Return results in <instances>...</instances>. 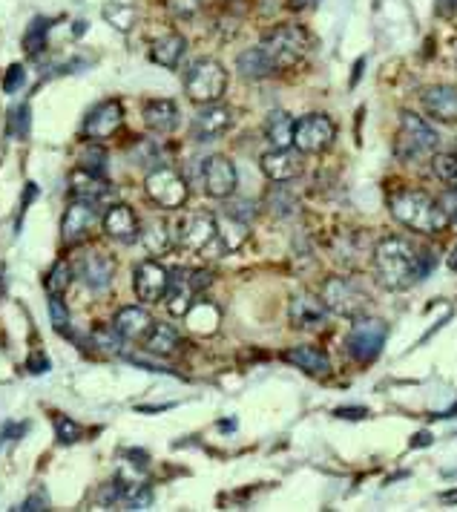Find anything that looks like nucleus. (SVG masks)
<instances>
[{"label": "nucleus", "instance_id": "f257e3e1", "mask_svg": "<svg viewBox=\"0 0 457 512\" xmlns=\"http://www.w3.org/2000/svg\"><path fill=\"white\" fill-rule=\"evenodd\" d=\"M432 256L420 254L409 239L389 236L374 248V282L386 291H406L429 274Z\"/></svg>", "mask_w": 457, "mask_h": 512}, {"label": "nucleus", "instance_id": "f03ea898", "mask_svg": "<svg viewBox=\"0 0 457 512\" xmlns=\"http://www.w3.org/2000/svg\"><path fill=\"white\" fill-rule=\"evenodd\" d=\"M389 210L397 222H403L406 228H412L417 233L435 236V233H443L449 228V219H446V213L440 208V202L432 199L429 193H423V190H400V193H394L389 199Z\"/></svg>", "mask_w": 457, "mask_h": 512}, {"label": "nucleus", "instance_id": "7ed1b4c3", "mask_svg": "<svg viewBox=\"0 0 457 512\" xmlns=\"http://www.w3.org/2000/svg\"><path fill=\"white\" fill-rule=\"evenodd\" d=\"M311 47H314L311 32L299 24L276 26V29H271L262 38V44H259V49L265 52V58L271 61L274 70H291V67H297L299 61L311 52Z\"/></svg>", "mask_w": 457, "mask_h": 512}, {"label": "nucleus", "instance_id": "20e7f679", "mask_svg": "<svg viewBox=\"0 0 457 512\" xmlns=\"http://www.w3.org/2000/svg\"><path fill=\"white\" fill-rule=\"evenodd\" d=\"M440 136L435 133V127L429 121H423L414 113H403L400 118V133L394 141V153L400 162H420L426 156H435Z\"/></svg>", "mask_w": 457, "mask_h": 512}, {"label": "nucleus", "instance_id": "39448f33", "mask_svg": "<svg viewBox=\"0 0 457 512\" xmlns=\"http://www.w3.org/2000/svg\"><path fill=\"white\" fill-rule=\"evenodd\" d=\"M225 90H228V70L213 58H202L184 72V93L196 104H216Z\"/></svg>", "mask_w": 457, "mask_h": 512}, {"label": "nucleus", "instance_id": "423d86ee", "mask_svg": "<svg viewBox=\"0 0 457 512\" xmlns=\"http://www.w3.org/2000/svg\"><path fill=\"white\" fill-rule=\"evenodd\" d=\"M322 303L345 320H357L368 311V294L351 277H331L322 285Z\"/></svg>", "mask_w": 457, "mask_h": 512}, {"label": "nucleus", "instance_id": "0eeeda50", "mask_svg": "<svg viewBox=\"0 0 457 512\" xmlns=\"http://www.w3.org/2000/svg\"><path fill=\"white\" fill-rule=\"evenodd\" d=\"M389 337V326L377 317H357V323L351 326L348 337H345V349L357 360V363H371Z\"/></svg>", "mask_w": 457, "mask_h": 512}, {"label": "nucleus", "instance_id": "6e6552de", "mask_svg": "<svg viewBox=\"0 0 457 512\" xmlns=\"http://www.w3.org/2000/svg\"><path fill=\"white\" fill-rule=\"evenodd\" d=\"M210 271H190V268H179L170 274V285L164 294V303L170 308L173 317H184L190 311V305L196 303V294L210 285Z\"/></svg>", "mask_w": 457, "mask_h": 512}, {"label": "nucleus", "instance_id": "1a4fd4ad", "mask_svg": "<svg viewBox=\"0 0 457 512\" xmlns=\"http://www.w3.org/2000/svg\"><path fill=\"white\" fill-rule=\"evenodd\" d=\"M147 196L159 205V208L176 210L187 202V182L173 170V167H156L147 179H144Z\"/></svg>", "mask_w": 457, "mask_h": 512}, {"label": "nucleus", "instance_id": "9d476101", "mask_svg": "<svg viewBox=\"0 0 457 512\" xmlns=\"http://www.w3.org/2000/svg\"><path fill=\"white\" fill-rule=\"evenodd\" d=\"M219 239V228H216V216L210 213H190L179 222L176 231V242L179 248L190 251V254H207V248H213Z\"/></svg>", "mask_w": 457, "mask_h": 512}, {"label": "nucleus", "instance_id": "9b49d317", "mask_svg": "<svg viewBox=\"0 0 457 512\" xmlns=\"http://www.w3.org/2000/svg\"><path fill=\"white\" fill-rule=\"evenodd\" d=\"M334 136H337L334 121L322 113H311L294 121V147L299 153H322L325 147H331Z\"/></svg>", "mask_w": 457, "mask_h": 512}, {"label": "nucleus", "instance_id": "f8f14e48", "mask_svg": "<svg viewBox=\"0 0 457 512\" xmlns=\"http://www.w3.org/2000/svg\"><path fill=\"white\" fill-rule=\"evenodd\" d=\"M167 285H170V274L156 259L141 262L133 274V288H136V297L141 303H161L167 294Z\"/></svg>", "mask_w": 457, "mask_h": 512}, {"label": "nucleus", "instance_id": "ddd939ff", "mask_svg": "<svg viewBox=\"0 0 457 512\" xmlns=\"http://www.w3.org/2000/svg\"><path fill=\"white\" fill-rule=\"evenodd\" d=\"M98 222H101L98 205L72 199V205H69L67 213H64V225H61V231H64V242H67V245H78V242H84V239L95 231V225H98Z\"/></svg>", "mask_w": 457, "mask_h": 512}, {"label": "nucleus", "instance_id": "4468645a", "mask_svg": "<svg viewBox=\"0 0 457 512\" xmlns=\"http://www.w3.org/2000/svg\"><path fill=\"white\" fill-rule=\"evenodd\" d=\"M288 317H291V326L299 331H320L325 328V303L322 297H314L308 291H299L291 297V308H288Z\"/></svg>", "mask_w": 457, "mask_h": 512}, {"label": "nucleus", "instance_id": "2eb2a0df", "mask_svg": "<svg viewBox=\"0 0 457 512\" xmlns=\"http://www.w3.org/2000/svg\"><path fill=\"white\" fill-rule=\"evenodd\" d=\"M230 124H233L230 107H222V104H205V110L193 118L190 133H193V139L196 141H213L219 139V136H225L230 130Z\"/></svg>", "mask_w": 457, "mask_h": 512}, {"label": "nucleus", "instance_id": "dca6fc26", "mask_svg": "<svg viewBox=\"0 0 457 512\" xmlns=\"http://www.w3.org/2000/svg\"><path fill=\"white\" fill-rule=\"evenodd\" d=\"M121 118H124V110H121L118 101H101L84 121V136L92 141L110 139L115 130L121 127Z\"/></svg>", "mask_w": 457, "mask_h": 512}, {"label": "nucleus", "instance_id": "f3484780", "mask_svg": "<svg viewBox=\"0 0 457 512\" xmlns=\"http://www.w3.org/2000/svg\"><path fill=\"white\" fill-rule=\"evenodd\" d=\"M262 173L271 179V182H291L302 173V153L291 150V147H282V150H271L262 156Z\"/></svg>", "mask_w": 457, "mask_h": 512}, {"label": "nucleus", "instance_id": "a211bd4d", "mask_svg": "<svg viewBox=\"0 0 457 512\" xmlns=\"http://www.w3.org/2000/svg\"><path fill=\"white\" fill-rule=\"evenodd\" d=\"M205 190L213 199H228L236 190V167L225 156H213L205 162Z\"/></svg>", "mask_w": 457, "mask_h": 512}, {"label": "nucleus", "instance_id": "6ab92c4d", "mask_svg": "<svg viewBox=\"0 0 457 512\" xmlns=\"http://www.w3.org/2000/svg\"><path fill=\"white\" fill-rule=\"evenodd\" d=\"M153 317H150V311L147 308H138V305H127V308H121L118 314H115L113 328L121 334V340H130V343H136V340H147V334L153 331Z\"/></svg>", "mask_w": 457, "mask_h": 512}, {"label": "nucleus", "instance_id": "aec40b11", "mask_svg": "<svg viewBox=\"0 0 457 512\" xmlns=\"http://www.w3.org/2000/svg\"><path fill=\"white\" fill-rule=\"evenodd\" d=\"M420 98H423V107H426V113L435 118V121H443V124H455L457 121V87H449V84H435V87H426Z\"/></svg>", "mask_w": 457, "mask_h": 512}, {"label": "nucleus", "instance_id": "412c9836", "mask_svg": "<svg viewBox=\"0 0 457 512\" xmlns=\"http://www.w3.org/2000/svg\"><path fill=\"white\" fill-rule=\"evenodd\" d=\"M75 271H78V277L84 280L87 288L104 291V288H110V282L115 277V262L107 254H87L78 262Z\"/></svg>", "mask_w": 457, "mask_h": 512}, {"label": "nucleus", "instance_id": "4be33fe9", "mask_svg": "<svg viewBox=\"0 0 457 512\" xmlns=\"http://www.w3.org/2000/svg\"><path fill=\"white\" fill-rule=\"evenodd\" d=\"M144 124L159 133V136H167L179 127V107L170 101V98H156V101H147L144 107Z\"/></svg>", "mask_w": 457, "mask_h": 512}, {"label": "nucleus", "instance_id": "5701e85b", "mask_svg": "<svg viewBox=\"0 0 457 512\" xmlns=\"http://www.w3.org/2000/svg\"><path fill=\"white\" fill-rule=\"evenodd\" d=\"M104 231L110 233L113 239H118V242H130L141 231L138 228V216L127 205H113L104 213Z\"/></svg>", "mask_w": 457, "mask_h": 512}, {"label": "nucleus", "instance_id": "b1692460", "mask_svg": "<svg viewBox=\"0 0 457 512\" xmlns=\"http://www.w3.org/2000/svg\"><path fill=\"white\" fill-rule=\"evenodd\" d=\"M69 190H72V199H78V202H90V205H98L101 208V202L110 196V185L101 179V176H90V173H84V170H78L75 176H72V182H69Z\"/></svg>", "mask_w": 457, "mask_h": 512}, {"label": "nucleus", "instance_id": "393cba45", "mask_svg": "<svg viewBox=\"0 0 457 512\" xmlns=\"http://www.w3.org/2000/svg\"><path fill=\"white\" fill-rule=\"evenodd\" d=\"M285 363H291L294 369H302L308 374H328L331 372V360L328 354L314 346H297V349H288L285 354Z\"/></svg>", "mask_w": 457, "mask_h": 512}, {"label": "nucleus", "instance_id": "a878e982", "mask_svg": "<svg viewBox=\"0 0 457 512\" xmlns=\"http://www.w3.org/2000/svg\"><path fill=\"white\" fill-rule=\"evenodd\" d=\"M216 228H219V239L228 251H236L248 239V219L239 216L233 208L225 210L222 216H216Z\"/></svg>", "mask_w": 457, "mask_h": 512}, {"label": "nucleus", "instance_id": "bb28decb", "mask_svg": "<svg viewBox=\"0 0 457 512\" xmlns=\"http://www.w3.org/2000/svg\"><path fill=\"white\" fill-rule=\"evenodd\" d=\"M184 49H187V41H184L182 35H164L159 38L153 49H150V55H153V61L161 64V67H167V70H176L179 67V61H182Z\"/></svg>", "mask_w": 457, "mask_h": 512}, {"label": "nucleus", "instance_id": "cd10ccee", "mask_svg": "<svg viewBox=\"0 0 457 512\" xmlns=\"http://www.w3.org/2000/svg\"><path fill=\"white\" fill-rule=\"evenodd\" d=\"M236 70L242 78H248V81H262V78H268V75H274V67H271V61L265 58V52L259 47L245 49L239 58H236Z\"/></svg>", "mask_w": 457, "mask_h": 512}, {"label": "nucleus", "instance_id": "c85d7f7f", "mask_svg": "<svg viewBox=\"0 0 457 512\" xmlns=\"http://www.w3.org/2000/svg\"><path fill=\"white\" fill-rule=\"evenodd\" d=\"M184 320H187V326L193 328L196 334H213L219 328V308L199 300V303L190 305V311L184 314Z\"/></svg>", "mask_w": 457, "mask_h": 512}, {"label": "nucleus", "instance_id": "c756f323", "mask_svg": "<svg viewBox=\"0 0 457 512\" xmlns=\"http://www.w3.org/2000/svg\"><path fill=\"white\" fill-rule=\"evenodd\" d=\"M144 346H147V351H150V354L170 357L173 351L179 349V334H176V328L167 326V323H156V326H153V331L147 334Z\"/></svg>", "mask_w": 457, "mask_h": 512}, {"label": "nucleus", "instance_id": "7c9ffc66", "mask_svg": "<svg viewBox=\"0 0 457 512\" xmlns=\"http://www.w3.org/2000/svg\"><path fill=\"white\" fill-rule=\"evenodd\" d=\"M138 236H141V245H144V251L150 256H161L170 251V231L159 219L147 222L144 231H138Z\"/></svg>", "mask_w": 457, "mask_h": 512}, {"label": "nucleus", "instance_id": "2f4dec72", "mask_svg": "<svg viewBox=\"0 0 457 512\" xmlns=\"http://www.w3.org/2000/svg\"><path fill=\"white\" fill-rule=\"evenodd\" d=\"M265 136H268V141L274 144L276 150L291 147V144H294V121H291V116H285V113H271L268 121H265Z\"/></svg>", "mask_w": 457, "mask_h": 512}, {"label": "nucleus", "instance_id": "473e14b6", "mask_svg": "<svg viewBox=\"0 0 457 512\" xmlns=\"http://www.w3.org/2000/svg\"><path fill=\"white\" fill-rule=\"evenodd\" d=\"M104 21L110 26H115L118 32H130L133 24H136V6L121 3V0L107 3V6H104Z\"/></svg>", "mask_w": 457, "mask_h": 512}, {"label": "nucleus", "instance_id": "72a5a7b5", "mask_svg": "<svg viewBox=\"0 0 457 512\" xmlns=\"http://www.w3.org/2000/svg\"><path fill=\"white\" fill-rule=\"evenodd\" d=\"M78 170H84V173H90V176H101V179H104V173H107V153H104V147H98V144H87V147L81 150V156H78Z\"/></svg>", "mask_w": 457, "mask_h": 512}, {"label": "nucleus", "instance_id": "f704fd0d", "mask_svg": "<svg viewBox=\"0 0 457 512\" xmlns=\"http://www.w3.org/2000/svg\"><path fill=\"white\" fill-rule=\"evenodd\" d=\"M69 285H72V268H69L67 262H55L52 271H49V277H46L49 297H64L69 291Z\"/></svg>", "mask_w": 457, "mask_h": 512}, {"label": "nucleus", "instance_id": "c9c22d12", "mask_svg": "<svg viewBox=\"0 0 457 512\" xmlns=\"http://www.w3.org/2000/svg\"><path fill=\"white\" fill-rule=\"evenodd\" d=\"M432 170L443 185L457 187V153H435Z\"/></svg>", "mask_w": 457, "mask_h": 512}, {"label": "nucleus", "instance_id": "e433bc0d", "mask_svg": "<svg viewBox=\"0 0 457 512\" xmlns=\"http://www.w3.org/2000/svg\"><path fill=\"white\" fill-rule=\"evenodd\" d=\"M46 32H49V21L46 18H35L29 24L26 35H23V47H26L29 55H38L46 47Z\"/></svg>", "mask_w": 457, "mask_h": 512}, {"label": "nucleus", "instance_id": "4c0bfd02", "mask_svg": "<svg viewBox=\"0 0 457 512\" xmlns=\"http://www.w3.org/2000/svg\"><path fill=\"white\" fill-rule=\"evenodd\" d=\"M55 435L61 443H75L81 438V426L75 420L64 418V415H55Z\"/></svg>", "mask_w": 457, "mask_h": 512}, {"label": "nucleus", "instance_id": "58836bf2", "mask_svg": "<svg viewBox=\"0 0 457 512\" xmlns=\"http://www.w3.org/2000/svg\"><path fill=\"white\" fill-rule=\"evenodd\" d=\"M49 314H52V326L58 328V331H67L69 308L64 305V300H61V297H52V300H49Z\"/></svg>", "mask_w": 457, "mask_h": 512}, {"label": "nucleus", "instance_id": "ea45409f", "mask_svg": "<svg viewBox=\"0 0 457 512\" xmlns=\"http://www.w3.org/2000/svg\"><path fill=\"white\" fill-rule=\"evenodd\" d=\"M164 3H167V9H170L173 15H179V18H193V15L202 9L205 0H164Z\"/></svg>", "mask_w": 457, "mask_h": 512}, {"label": "nucleus", "instance_id": "a19ab883", "mask_svg": "<svg viewBox=\"0 0 457 512\" xmlns=\"http://www.w3.org/2000/svg\"><path fill=\"white\" fill-rule=\"evenodd\" d=\"M12 124H15V127L9 130L12 136L23 139V136L29 133V107H26V104H23V107H18V110H12Z\"/></svg>", "mask_w": 457, "mask_h": 512}, {"label": "nucleus", "instance_id": "79ce46f5", "mask_svg": "<svg viewBox=\"0 0 457 512\" xmlns=\"http://www.w3.org/2000/svg\"><path fill=\"white\" fill-rule=\"evenodd\" d=\"M437 202H440V208L446 213V219H449V222H457V187H449Z\"/></svg>", "mask_w": 457, "mask_h": 512}, {"label": "nucleus", "instance_id": "37998d69", "mask_svg": "<svg viewBox=\"0 0 457 512\" xmlns=\"http://www.w3.org/2000/svg\"><path fill=\"white\" fill-rule=\"evenodd\" d=\"M21 81H23V67H12L9 75H6V81H3V90H6V93H15Z\"/></svg>", "mask_w": 457, "mask_h": 512}, {"label": "nucleus", "instance_id": "c03bdc74", "mask_svg": "<svg viewBox=\"0 0 457 512\" xmlns=\"http://www.w3.org/2000/svg\"><path fill=\"white\" fill-rule=\"evenodd\" d=\"M21 510H49V498H46L44 492H38V495H32V498H26L23 501V507Z\"/></svg>", "mask_w": 457, "mask_h": 512}, {"label": "nucleus", "instance_id": "a18cd8bd", "mask_svg": "<svg viewBox=\"0 0 457 512\" xmlns=\"http://www.w3.org/2000/svg\"><path fill=\"white\" fill-rule=\"evenodd\" d=\"M29 372H35V374L49 372V360H46V357H41V354H35V357L29 360Z\"/></svg>", "mask_w": 457, "mask_h": 512}, {"label": "nucleus", "instance_id": "49530a36", "mask_svg": "<svg viewBox=\"0 0 457 512\" xmlns=\"http://www.w3.org/2000/svg\"><path fill=\"white\" fill-rule=\"evenodd\" d=\"M337 415H340V418H363L368 412L366 409H337Z\"/></svg>", "mask_w": 457, "mask_h": 512}, {"label": "nucleus", "instance_id": "de8ad7c7", "mask_svg": "<svg viewBox=\"0 0 457 512\" xmlns=\"http://www.w3.org/2000/svg\"><path fill=\"white\" fill-rule=\"evenodd\" d=\"M457 6V0H440V12L443 15H452V9Z\"/></svg>", "mask_w": 457, "mask_h": 512}, {"label": "nucleus", "instance_id": "09e8293b", "mask_svg": "<svg viewBox=\"0 0 457 512\" xmlns=\"http://www.w3.org/2000/svg\"><path fill=\"white\" fill-rule=\"evenodd\" d=\"M449 268L457 271V245H452V251H449Z\"/></svg>", "mask_w": 457, "mask_h": 512}]
</instances>
